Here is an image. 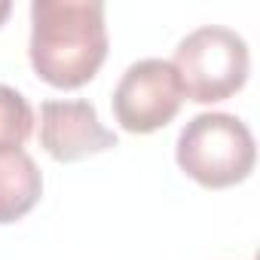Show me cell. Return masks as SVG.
I'll use <instances>...</instances> for the list:
<instances>
[{
  "instance_id": "obj_7",
  "label": "cell",
  "mask_w": 260,
  "mask_h": 260,
  "mask_svg": "<svg viewBox=\"0 0 260 260\" xmlns=\"http://www.w3.org/2000/svg\"><path fill=\"white\" fill-rule=\"evenodd\" d=\"M34 132V110L28 98L0 83V150H22Z\"/></svg>"
},
{
  "instance_id": "obj_1",
  "label": "cell",
  "mask_w": 260,
  "mask_h": 260,
  "mask_svg": "<svg viewBox=\"0 0 260 260\" xmlns=\"http://www.w3.org/2000/svg\"><path fill=\"white\" fill-rule=\"evenodd\" d=\"M31 68L55 89L86 86L107 58L104 4L98 0H34Z\"/></svg>"
},
{
  "instance_id": "obj_8",
  "label": "cell",
  "mask_w": 260,
  "mask_h": 260,
  "mask_svg": "<svg viewBox=\"0 0 260 260\" xmlns=\"http://www.w3.org/2000/svg\"><path fill=\"white\" fill-rule=\"evenodd\" d=\"M13 13V4H10V0H0V25H4L7 22V16Z\"/></svg>"
},
{
  "instance_id": "obj_6",
  "label": "cell",
  "mask_w": 260,
  "mask_h": 260,
  "mask_svg": "<svg viewBox=\"0 0 260 260\" xmlns=\"http://www.w3.org/2000/svg\"><path fill=\"white\" fill-rule=\"evenodd\" d=\"M43 196V175L31 153L0 150V223L22 220Z\"/></svg>"
},
{
  "instance_id": "obj_2",
  "label": "cell",
  "mask_w": 260,
  "mask_h": 260,
  "mask_svg": "<svg viewBox=\"0 0 260 260\" xmlns=\"http://www.w3.org/2000/svg\"><path fill=\"white\" fill-rule=\"evenodd\" d=\"M178 166L202 187L223 190L254 172L257 147L251 128L233 113H199L178 135Z\"/></svg>"
},
{
  "instance_id": "obj_4",
  "label": "cell",
  "mask_w": 260,
  "mask_h": 260,
  "mask_svg": "<svg viewBox=\"0 0 260 260\" xmlns=\"http://www.w3.org/2000/svg\"><path fill=\"white\" fill-rule=\"evenodd\" d=\"M110 101H113V116L125 132L150 135L178 116L184 104V89L172 61L141 58L125 68Z\"/></svg>"
},
{
  "instance_id": "obj_3",
  "label": "cell",
  "mask_w": 260,
  "mask_h": 260,
  "mask_svg": "<svg viewBox=\"0 0 260 260\" xmlns=\"http://www.w3.org/2000/svg\"><path fill=\"white\" fill-rule=\"evenodd\" d=\"M184 98L196 104H214L236 95L251 71V52L245 37L223 25H202L190 31L172 61Z\"/></svg>"
},
{
  "instance_id": "obj_5",
  "label": "cell",
  "mask_w": 260,
  "mask_h": 260,
  "mask_svg": "<svg viewBox=\"0 0 260 260\" xmlns=\"http://www.w3.org/2000/svg\"><path fill=\"white\" fill-rule=\"evenodd\" d=\"M40 144L55 162H77L116 147V135L101 125L92 101H43Z\"/></svg>"
}]
</instances>
